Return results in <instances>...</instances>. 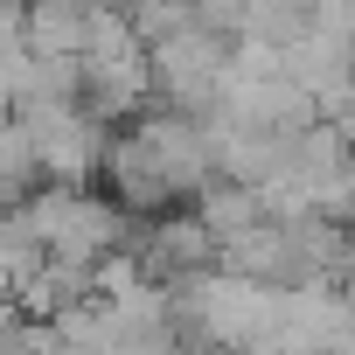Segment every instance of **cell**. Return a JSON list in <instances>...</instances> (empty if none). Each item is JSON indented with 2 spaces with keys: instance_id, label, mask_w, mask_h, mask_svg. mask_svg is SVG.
Instances as JSON below:
<instances>
[{
  "instance_id": "obj_1",
  "label": "cell",
  "mask_w": 355,
  "mask_h": 355,
  "mask_svg": "<svg viewBox=\"0 0 355 355\" xmlns=\"http://www.w3.org/2000/svg\"><path fill=\"white\" fill-rule=\"evenodd\" d=\"M105 196L125 216H167V209H196L216 182V146L209 125L182 119V112H139L125 125H112L105 139Z\"/></svg>"
}]
</instances>
